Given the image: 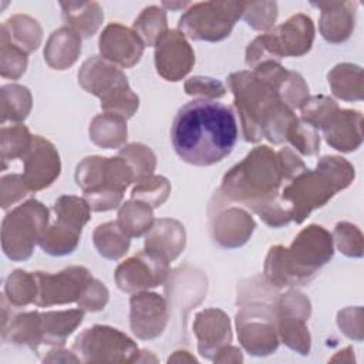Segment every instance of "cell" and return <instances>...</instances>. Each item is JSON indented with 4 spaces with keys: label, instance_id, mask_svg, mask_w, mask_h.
Returning <instances> with one entry per match:
<instances>
[{
    "label": "cell",
    "instance_id": "6da1fadb",
    "mask_svg": "<svg viewBox=\"0 0 364 364\" xmlns=\"http://www.w3.org/2000/svg\"><path fill=\"white\" fill-rule=\"evenodd\" d=\"M171 141L178 156L191 165L209 166L220 162L237 141L235 114L216 100H193L178 111Z\"/></svg>",
    "mask_w": 364,
    "mask_h": 364
},
{
    "label": "cell",
    "instance_id": "7a4b0ae2",
    "mask_svg": "<svg viewBox=\"0 0 364 364\" xmlns=\"http://www.w3.org/2000/svg\"><path fill=\"white\" fill-rule=\"evenodd\" d=\"M269 146H257L223 179L222 189L243 202L259 216L276 208L280 185V162Z\"/></svg>",
    "mask_w": 364,
    "mask_h": 364
},
{
    "label": "cell",
    "instance_id": "3957f363",
    "mask_svg": "<svg viewBox=\"0 0 364 364\" xmlns=\"http://www.w3.org/2000/svg\"><path fill=\"white\" fill-rule=\"evenodd\" d=\"M333 256L331 236L321 226L311 225L300 232L290 249L276 246L266 260V276L276 286L309 282L316 270Z\"/></svg>",
    "mask_w": 364,
    "mask_h": 364
},
{
    "label": "cell",
    "instance_id": "277c9868",
    "mask_svg": "<svg viewBox=\"0 0 364 364\" xmlns=\"http://www.w3.org/2000/svg\"><path fill=\"white\" fill-rule=\"evenodd\" d=\"M75 179L91 209L109 210L118 206L134 172L121 158L90 156L77 166Z\"/></svg>",
    "mask_w": 364,
    "mask_h": 364
},
{
    "label": "cell",
    "instance_id": "5b68a950",
    "mask_svg": "<svg viewBox=\"0 0 364 364\" xmlns=\"http://www.w3.org/2000/svg\"><path fill=\"white\" fill-rule=\"evenodd\" d=\"M78 80L88 92L101 98V107L108 114L128 118L138 108V97L131 92L127 77L97 57L82 64Z\"/></svg>",
    "mask_w": 364,
    "mask_h": 364
},
{
    "label": "cell",
    "instance_id": "8992f818",
    "mask_svg": "<svg viewBox=\"0 0 364 364\" xmlns=\"http://www.w3.org/2000/svg\"><path fill=\"white\" fill-rule=\"evenodd\" d=\"M313 37L314 27L310 17L293 16L276 30L257 37L249 44L246 63L250 67H259L263 63H273L272 58L301 55L310 50Z\"/></svg>",
    "mask_w": 364,
    "mask_h": 364
},
{
    "label": "cell",
    "instance_id": "52a82bcc",
    "mask_svg": "<svg viewBox=\"0 0 364 364\" xmlns=\"http://www.w3.org/2000/svg\"><path fill=\"white\" fill-rule=\"evenodd\" d=\"M245 3H199L179 20V28L193 40L218 41L229 36Z\"/></svg>",
    "mask_w": 364,
    "mask_h": 364
},
{
    "label": "cell",
    "instance_id": "ba28073f",
    "mask_svg": "<svg viewBox=\"0 0 364 364\" xmlns=\"http://www.w3.org/2000/svg\"><path fill=\"white\" fill-rule=\"evenodd\" d=\"M4 220L14 225L3 223V230H10V233H3V246L7 245L4 252L9 257L17 260L31 255L33 245L36 240L40 242L46 232L48 213L40 202L28 200L7 215Z\"/></svg>",
    "mask_w": 364,
    "mask_h": 364
},
{
    "label": "cell",
    "instance_id": "9c48e42d",
    "mask_svg": "<svg viewBox=\"0 0 364 364\" xmlns=\"http://www.w3.org/2000/svg\"><path fill=\"white\" fill-rule=\"evenodd\" d=\"M74 350L82 354V361H132L138 347L117 328L94 326L87 328L74 343Z\"/></svg>",
    "mask_w": 364,
    "mask_h": 364
},
{
    "label": "cell",
    "instance_id": "30bf717a",
    "mask_svg": "<svg viewBox=\"0 0 364 364\" xmlns=\"http://www.w3.org/2000/svg\"><path fill=\"white\" fill-rule=\"evenodd\" d=\"M34 277L37 282V296L34 303L37 306L61 304L80 300L91 280L88 270L84 267H68L58 274L36 272Z\"/></svg>",
    "mask_w": 364,
    "mask_h": 364
},
{
    "label": "cell",
    "instance_id": "8fae6325",
    "mask_svg": "<svg viewBox=\"0 0 364 364\" xmlns=\"http://www.w3.org/2000/svg\"><path fill=\"white\" fill-rule=\"evenodd\" d=\"M273 313L262 306L247 307L237 313V336L243 347L255 355H266L277 348Z\"/></svg>",
    "mask_w": 364,
    "mask_h": 364
},
{
    "label": "cell",
    "instance_id": "7c38bea8",
    "mask_svg": "<svg viewBox=\"0 0 364 364\" xmlns=\"http://www.w3.org/2000/svg\"><path fill=\"white\" fill-rule=\"evenodd\" d=\"M279 333L283 343L300 354H309L310 336L306 328V320L310 314L309 300L297 291H290L280 300Z\"/></svg>",
    "mask_w": 364,
    "mask_h": 364
},
{
    "label": "cell",
    "instance_id": "4fadbf2b",
    "mask_svg": "<svg viewBox=\"0 0 364 364\" xmlns=\"http://www.w3.org/2000/svg\"><path fill=\"white\" fill-rule=\"evenodd\" d=\"M168 273V262L148 250L128 259L117 269V283L124 291H135L155 287L164 282Z\"/></svg>",
    "mask_w": 364,
    "mask_h": 364
},
{
    "label": "cell",
    "instance_id": "5bb4252c",
    "mask_svg": "<svg viewBox=\"0 0 364 364\" xmlns=\"http://www.w3.org/2000/svg\"><path fill=\"white\" fill-rule=\"evenodd\" d=\"M155 46L156 70L164 78L168 81H178L189 73L195 55L181 33L166 31Z\"/></svg>",
    "mask_w": 364,
    "mask_h": 364
},
{
    "label": "cell",
    "instance_id": "9a60e30c",
    "mask_svg": "<svg viewBox=\"0 0 364 364\" xmlns=\"http://www.w3.org/2000/svg\"><path fill=\"white\" fill-rule=\"evenodd\" d=\"M26 172L21 176L28 189L48 186L60 173V159L54 146L40 136H33L26 152Z\"/></svg>",
    "mask_w": 364,
    "mask_h": 364
},
{
    "label": "cell",
    "instance_id": "2e32d148",
    "mask_svg": "<svg viewBox=\"0 0 364 364\" xmlns=\"http://www.w3.org/2000/svg\"><path fill=\"white\" fill-rule=\"evenodd\" d=\"M166 324V303L155 293H141L131 299V328L139 338L159 336Z\"/></svg>",
    "mask_w": 364,
    "mask_h": 364
},
{
    "label": "cell",
    "instance_id": "e0dca14e",
    "mask_svg": "<svg viewBox=\"0 0 364 364\" xmlns=\"http://www.w3.org/2000/svg\"><path fill=\"white\" fill-rule=\"evenodd\" d=\"M100 50L105 58L122 67H131L139 61L144 43L129 28L119 24H109L101 34Z\"/></svg>",
    "mask_w": 364,
    "mask_h": 364
},
{
    "label": "cell",
    "instance_id": "ac0fdd59",
    "mask_svg": "<svg viewBox=\"0 0 364 364\" xmlns=\"http://www.w3.org/2000/svg\"><path fill=\"white\" fill-rule=\"evenodd\" d=\"M361 122L363 117L358 111L337 109L328 117V119L321 125V128L324 131L327 142L333 148L350 152L355 151L361 145Z\"/></svg>",
    "mask_w": 364,
    "mask_h": 364
},
{
    "label": "cell",
    "instance_id": "d6986e66",
    "mask_svg": "<svg viewBox=\"0 0 364 364\" xmlns=\"http://www.w3.org/2000/svg\"><path fill=\"white\" fill-rule=\"evenodd\" d=\"M195 333L199 338V351L203 357L213 358L226 343L229 344L232 334L229 320L220 310H206L196 316Z\"/></svg>",
    "mask_w": 364,
    "mask_h": 364
},
{
    "label": "cell",
    "instance_id": "ffe728a7",
    "mask_svg": "<svg viewBox=\"0 0 364 364\" xmlns=\"http://www.w3.org/2000/svg\"><path fill=\"white\" fill-rule=\"evenodd\" d=\"M323 10L320 30L323 37L331 43H340L350 37L354 27L355 3H314Z\"/></svg>",
    "mask_w": 364,
    "mask_h": 364
},
{
    "label": "cell",
    "instance_id": "44dd1931",
    "mask_svg": "<svg viewBox=\"0 0 364 364\" xmlns=\"http://www.w3.org/2000/svg\"><path fill=\"white\" fill-rule=\"evenodd\" d=\"M82 317L84 314L81 310L51 311L41 314L43 343L63 344L64 340L82 321Z\"/></svg>",
    "mask_w": 364,
    "mask_h": 364
},
{
    "label": "cell",
    "instance_id": "7402d4cb",
    "mask_svg": "<svg viewBox=\"0 0 364 364\" xmlns=\"http://www.w3.org/2000/svg\"><path fill=\"white\" fill-rule=\"evenodd\" d=\"M74 34L75 31L67 27L53 33L44 53L51 67L57 70H64L65 67L71 65L77 60V55L81 51V40L78 38L70 46H67Z\"/></svg>",
    "mask_w": 364,
    "mask_h": 364
},
{
    "label": "cell",
    "instance_id": "603a6c76",
    "mask_svg": "<svg viewBox=\"0 0 364 364\" xmlns=\"http://www.w3.org/2000/svg\"><path fill=\"white\" fill-rule=\"evenodd\" d=\"M333 92L347 101L363 100V71L358 65L338 64L328 74Z\"/></svg>",
    "mask_w": 364,
    "mask_h": 364
},
{
    "label": "cell",
    "instance_id": "cb8c5ba5",
    "mask_svg": "<svg viewBox=\"0 0 364 364\" xmlns=\"http://www.w3.org/2000/svg\"><path fill=\"white\" fill-rule=\"evenodd\" d=\"M92 141L102 148H114L127 138V125L124 118L115 114H102L94 118L90 127Z\"/></svg>",
    "mask_w": 364,
    "mask_h": 364
},
{
    "label": "cell",
    "instance_id": "d4e9b609",
    "mask_svg": "<svg viewBox=\"0 0 364 364\" xmlns=\"http://www.w3.org/2000/svg\"><path fill=\"white\" fill-rule=\"evenodd\" d=\"M55 225L81 235L82 226L90 219V205L75 196H61L55 205Z\"/></svg>",
    "mask_w": 364,
    "mask_h": 364
},
{
    "label": "cell",
    "instance_id": "484cf974",
    "mask_svg": "<svg viewBox=\"0 0 364 364\" xmlns=\"http://www.w3.org/2000/svg\"><path fill=\"white\" fill-rule=\"evenodd\" d=\"M64 18L84 37L92 36L101 24L104 14L97 3H63Z\"/></svg>",
    "mask_w": 364,
    "mask_h": 364
},
{
    "label": "cell",
    "instance_id": "4316f807",
    "mask_svg": "<svg viewBox=\"0 0 364 364\" xmlns=\"http://www.w3.org/2000/svg\"><path fill=\"white\" fill-rule=\"evenodd\" d=\"M94 243L102 256L118 259L128 250L129 236L121 230L117 222H109L98 226L94 233Z\"/></svg>",
    "mask_w": 364,
    "mask_h": 364
},
{
    "label": "cell",
    "instance_id": "83f0119b",
    "mask_svg": "<svg viewBox=\"0 0 364 364\" xmlns=\"http://www.w3.org/2000/svg\"><path fill=\"white\" fill-rule=\"evenodd\" d=\"M118 226L127 236H139L151 229L152 212L144 202H127L118 215Z\"/></svg>",
    "mask_w": 364,
    "mask_h": 364
},
{
    "label": "cell",
    "instance_id": "f1b7e54d",
    "mask_svg": "<svg viewBox=\"0 0 364 364\" xmlns=\"http://www.w3.org/2000/svg\"><path fill=\"white\" fill-rule=\"evenodd\" d=\"M135 30L148 46L156 44L162 34L166 33V20L165 13L158 7H148L135 21Z\"/></svg>",
    "mask_w": 364,
    "mask_h": 364
},
{
    "label": "cell",
    "instance_id": "f546056e",
    "mask_svg": "<svg viewBox=\"0 0 364 364\" xmlns=\"http://www.w3.org/2000/svg\"><path fill=\"white\" fill-rule=\"evenodd\" d=\"M169 192V183L162 176L155 178H145L139 182V185L132 191V198L144 202L146 205H151L154 208L161 206V203L166 199Z\"/></svg>",
    "mask_w": 364,
    "mask_h": 364
},
{
    "label": "cell",
    "instance_id": "4dcf8cb0",
    "mask_svg": "<svg viewBox=\"0 0 364 364\" xmlns=\"http://www.w3.org/2000/svg\"><path fill=\"white\" fill-rule=\"evenodd\" d=\"M287 139L301 152L306 155H313L318 151L320 146V136L311 125L307 122L300 124L296 121V124L290 128L287 134Z\"/></svg>",
    "mask_w": 364,
    "mask_h": 364
},
{
    "label": "cell",
    "instance_id": "1f68e13d",
    "mask_svg": "<svg viewBox=\"0 0 364 364\" xmlns=\"http://www.w3.org/2000/svg\"><path fill=\"white\" fill-rule=\"evenodd\" d=\"M337 109H338V107L331 98L324 97V95L314 97L311 101L306 102V107L303 108V119H304V122H307L309 125H311L313 128L317 129Z\"/></svg>",
    "mask_w": 364,
    "mask_h": 364
},
{
    "label": "cell",
    "instance_id": "d6a6232c",
    "mask_svg": "<svg viewBox=\"0 0 364 364\" xmlns=\"http://www.w3.org/2000/svg\"><path fill=\"white\" fill-rule=\"evenodd\" d=\"M337 246L340 252L347 256L360 257L363 255V237L360 230L347 222L338 223L334 230Z\"/></svg>",
    "mask_w": 364,
    "mask_h": 364
},
{
    "label": "cell",
    "instance_id": "836d02e7",
    "mask_svg": "<svg viewBox=\"0 0 364 364\" xmlns=\"http://www.w3.org/2000/svg\"><path fill=\"white\" fill-rule=\"evenodd\" d=\"M185 90L191 95H202V98H216L222 97L225 94V87L222 82L213 80V78H206V77H193L191 78Z\"/></svg>",
    "mask_w": 364,
    "mask_h": 364
},
{
    "label": "cell",
    "instance_id": "e575fe53",
    "mask_svg": "<svg viewBox=\"0 0 364 364\" xmlns=\"http://www.w3.org/2000/svg\"><path fill=\"white\" fill-rule=\"evenodd\" d=\"M108 299V291L105 289V286H102V283L91 279L90 283L87 284L82 296L78 300V304L85 309V310H101Z\"/></svg>",
    "mask_w": 364,
    "mask_h": 364
}]
</instances>
